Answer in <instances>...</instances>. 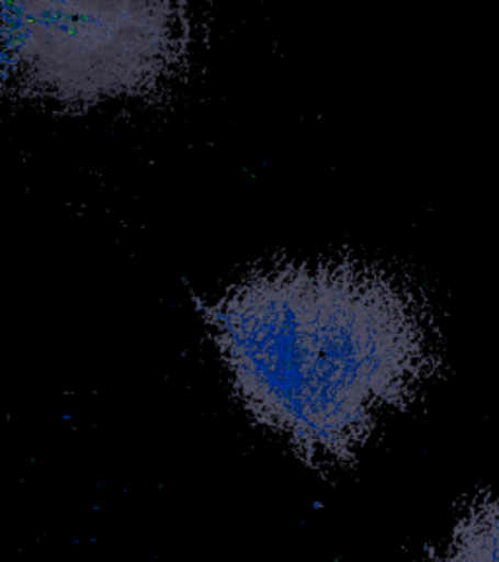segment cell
Instances as JSON below:
<instances>
[{"label": "cell", "instance_id": "2", "mask_svg": "<svg viewBox=\"0 0 499 562\" xmlns=\"http://www.w3.org/2000/svg\"><path fill=\"white\" fill-rule=\"evenodd\" d=\"M185 44L180 4L0 2V97L70 108L143 97Z\"/></svg>", "mask_w": 499, "mask_h": 562}, {"label": "cell", "instance_id": "1", "mask_svg": "<svg viewBox=\"0 0 499 562\" xmlns=\"http://www.w3.org/2000/svg\"><path fill=\"white\" fill-rule=\"evenodd\" d=\"M195 303L242 406L316 467L358 456L433 368L420 303L361 263H275Z\"/></svg>", "mask_w": 499, "mask_h": 562}, {"label": "cell", "instance_id": "3", "mask_svg": "<svg viewBox=\"0 0 499 562\" xmlns=\"http://www.w3.org/2000/svg\"><path fill=\"white\" fill-rule=\"evenodd\" d=\"M430 562H499V496L474 504Z\"/></svg>", "mask_w": 499, "mask_h": 562}]
</instances>
